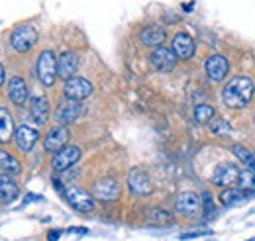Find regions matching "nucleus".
<instances>
[{"label": "nucleus", "instance_id": "nucleus-1", "mask_svg": "<svg viewBox=\"0 0 255 241\" xmlns=\"http://www.w3.org/2000/svg\"><path fill=\"white\" fill-rule=\"evenodd\" d=\"M255 85L250 77H234L222 91V100L226 106L234 110L246 108L254 98Z\"/></svg>", "mask_w": 255, "mask_h": 241}, {"label": "nucleus", "instance_id": "nucleus-2", "mask_svg": "<svg viewBox=\"0 0 255 241\" xmlns=\"http://www.w3.org/2000/svg\"><path fill=\"white\" fill-rule=\"evenodd\" d=\"M175 210L177 214L185 216V218H196L200 216L202 210H204V202H202V196L196 194V192H181L175 200Z\"/></svg>", "mask_w": 255, "mask_h": 241}, {"label": "nucleus", "instance_id": "nucleus-3", "mask_svg": "<svg viewBox=\"0 0 255 241\" xmlns=\"http://www.w3.org/2000/svg\"><path fill=\"white\" fill-rule=\"evenodd\" d=\"M37 79L43 87H53L57 79V57L49 49L41 51V55L37 57Z\"/></svg>", "mask_w": 255, "mask_h": 241}, {"label": "nucleus", "instance_id": "nucleus-4", "mask_svg": "<svg viewBox=\"0 0 255 241\" xmlns=\"http://www.w3.org/2000/svg\"><path fill=\"white\" fill-rule=\"evenodd\" d=\"M65 198L69 200V204L75 208V210L83 212V214H89V212L95 210V196L93 192H87L85 188H79V186H69L65 188Z\"/></svg>", "mask_w": 255, "mask_h": 241}, {"label": "nucleus", "instance_id": "nucleus-5", "mask_svg": "<svg viewBox=\"0 0 255 241\" xmlns=\"http://www.w3.org/2000/svg\"><path fill=\"white\" fill-rule=\"evenodd\" d=\"M35 43H37V31L33 30L32 26H20L10 35V45L18 53H28Z\"/></svg>", "mask_w": 255, "mask_h": 241}, {"label": "nucleus", "instance_id": "nucleus-6", "mask_svg": "<svg viewBox=\"0 0 255 241\" xmlns=\"http://www.w3.org/2000/svg\"><path fill=\"white\" fill-rule=\"evenodd\" d=\"M95 91L93 83L89 79H83V77H75L71 81H67L63 87V94L67 100H77V102H83L85 98H89Z\"/></svg>", "mask_w": 255, "mask_h": 241}, {"label": "nucleus", "instance_id": "nucleus-7", "mask_svg": "<svg viewBox=\"0 0 255 241\" xmlns=\"http://www.w3.org/2000/svg\"><path fill=\"white\" fill-rule=\"evenodd\" d=\"M177 61H179L177 53H175L173 49L165 47V45L155 47V49L151 51V55H149L151 67H153L155 71H159V73H171V71L177 67Z\"/></svg>", "mask_w": 255, "mask_h": 241}, {"label": "nucleus", "instance_id": "nucleus-8", "mask_svg": "<svg viewBox=\"0 0 255 241\" xmlns=\"http://www.w3.org/2000/svg\"><path fill=\"white\" fill-rule=\"evenodd\" d=\"M128 186H129V192L133 196H147L153 190L149 175L143 169H129V173H128Z\"/></svg>", "mask_w": 255, "mask_h": 241}, {"label": "nucleus", "instance_id": "nucleus-9", "mask_svg": "<svg viewBox=\"0 0 255 241\" xmlns=\"http://www.w3.org/2000/svg\"><path fill=\"white\" fill-rule=\"evenodd\" d=\"M120 194H122V188H120L118 181L112 179V177L100 179L93 186V196L98 198V200H102V202H112V200L120 198Z\"/></svg>", "mask_w": 255, "mask_h": 241}, {"label": "nucleus", "instance_id": "nucleus-10", "mask_svg": "<svg viewBox=\"0 0 255 241\" xmlns=\"http://www.w3.org/2000/svg\"><path fill=\"white\" fill-rule=\"evenodd\" d=\"M85 112V108L81 106V102H77V100H65L63 104H59V108L55 110V116H53V120L57 125H69V123H73L75 120H79V116Z\"/></svg>", "mask_w": 255, "mask_h": 241}, {"label": "nucleus", "instance_id": "nucleus-11", "mask_svg": "<svg viewBox=\"0 0 255 241\" xmlns=\"http://www.w3.org/2000/svg\"><path fill=\"white\" fill-rule=\"evenodd\" d=\"M81 159V147L77 145H67L61 151H57L51 159V167L57 171V173H63L67 169H71L77 161Z\"/></svg>", "mask_w": 255, "mask_h": 241}, {"label": "nucleus", "instance_id": "nucleus-12", "mask_svg": "<svg viewBox=\"0 0 255 241\" xmlns=\"http://www.w3.org/2000/svg\"><path fill=\"white\" fill-rule=\"evenodd\" d=\"M240 169L234 165V163H220L216 169H214V173H212V179L210 181L214 182L216 186H232V184H236V182L240 181Z\"/></svg>", "mask_w": 255, "mask_h": 241}, {"label": "nucleus", "instance_id": "nucleus-13", "mask_svg": "<svg viewBox=\"0 0 255 241\" xmlns=\"http://www.w3.org/2000/svg\"><path fill=\"white\" fill-rule=\"evenodd\" d=\"M204 71L208 75L210 81L214 83H222L230 71V61L226 59L224 55H210L206 63H204Z\"/></svg>", "mask_w": 255, "mask_h": 241}, {"label": "nucleus", "instance_id": "nucleus-14", "mask_svg": "<svg viewBox=\"0 0 255 241\" xmlns=\"http://www.w3.org/2000/svg\"><path fill=\"white\" fill-rule=\"evenodd\" d=\"M77 71H79V55L75 51L61 53L59 59H57V77L63 79L65 83H67V81L75 79Z\"/></svg>", "mask_w": 255, "mask_h": 241}, {"label": "nucleus", "instance_id": "nucleus-15", "mask_svg": "<svg viewBox=\"0 0 255 241\" xmlns=\"http://www.w3.org/2000/svg\"><path fill=\"white\" fill-rule=\"evenodd\" d=\"M67 141H69V129L65 125H55L47 133V137L43 141V147H45L47 153H57L63 147H67Z\"/></svg>", "mask_w": 255, "mask_h": 241}, {"label": "nucleus", "instance_id": "nucleus-16", "mask_svg": "<svg viewBox=\"0 0 255 241\" xmlns=\"http://www.w3.org/2000/svg\"><path fill=\"white\" fill-rule=\"evenodd\" d=\"M8 98L16 104V106H24L30 98V91H28V85L22 77H12L10 83H8Z\"/></svg>", "mask_w": 255, "mask_h": 241}, {"label": "nucleus", "instance_id": "nucleus-17", "mask_svg": "<svg viewBox=\"0 0 255 241\" xmlns=\"http://www.w3.org/2000/svg\"><path fill=\"white\" fill-rule=\"evenodd\" d=\"M171 49L177 53V57H179V59L187 61L194 55L196 45H194V39H192L189 33L181 31V33H177V35L173 37V47H171Z\"/></svg>", "mask_w": 255, "mask_h": 241}, {"label": "nucleus", "instance_id": "nucleus-18", "mask_svg": "<svg viewBox=\"0 0 255 241\" xmlns=\"http://www.w3.org/2000/svg\"><path fill=\"white\" fill-rule=\"evenodd\" d=\"M30 112H32V118L35 120L37 125H45L47 120H49V102L45 96H35L30 100Z\"/></svg>", "mask_w": 255, "mask_h": 241}, {"label": "nucleus", "instance_id": "nucleus-19", "mask_svg": "<svg viewBox=\"0 0 255 241\" xmlns=\"http://www.w3.org/2000/svg\"><path fill=\"white\" fill-rule=\"evenodd\" d=\"M37 131L30 127V125H20L18 129H16V135H14V139H16V143H18V147L20 151H24V153H30L32 147L35 145V141H37Z\"/></svg>", "mask_w": 255, "mask_h": 241}, {"label": "nucleus", "instance_id": "nucleus-20", "mask_svg": "<svg viewBox=\"0 0 255 241\" xmlns=\"http://www.w3.org/2000/svg\"><path fill=\"white\" fill-rule=\"evenodd\" d=\"M167 33L159 26H147L139 31V41L145 45V47H161V43L165 41Z\"/></svg>", "mask_w": 255, "mask_h": 241}, {"label": "nucleus", "instance_id": "nucleus-21", "mask_svg": "<svg viewBox=\"0 0 255 241\" xmlns=\"http://www.w3.org/2000/svg\"><path fill=\"white\" fill-rule=\"evenodd\" d=\"M0 198H2V204L6 206V204H12L18 196H20V190H18V186H16V182L12 181V177H6V175H2V179H0Z\"/></svg>", "mask_w": 255, "mask_h": 241}, {"label": "nucleus", "instance_id": "nucleus-22", "mask_svg": "<svg viewBox=\"0 0 255 241\" xmlns=\"http://www.w3.org/2000/svg\"><path fill=\"white\" fill-rule=\"evenodd\" d=\"M0 171H2V175H6V177H16V175L22 171V167H20V163H18L16 157H12V155H8L6 151H2V153H0Z\"/></svg>", "mask_w": 255, "mask_h": 241}, {"label": "nucleus", "instance_id": "nucleus-23", "mask_svg": "<svg viewBox=\"0 0 255 241\" xmlns=\"http://www.w3.org/2000/svg\"><path fill=\"white\" fill-rule=\"evenodd\" d=\"M12 135H16L12 118H10V114H8L6 108H0V141L2 143H8Z\"/></svg>", "mask_w": 255, "mask_h": 241}, {"label": "nucleus", "instance_id": "nucleus-24", "mask_svg": "<svg viewBox=\"0 0 255 241\" xmlns=\"http://www.w3.org/2000/svg\"><path fill=\"white\" fill-rule=\"evenodd\" d=\"M244 200H246V190H242V188H232L230 186L220 194V202L224 206H238Z\"/></svg>", "mask_w": 255, "mask_h": 241}, {"label": "nucleus", "instance_id": "nucleus-25", "mask_svg": "<svg viewBox=\"0 0 255 241\" xmlns=\"http://www.w3.org/2000/svg\"><path fill=\"white\" fill-rule=\"evenodd\" d=\"M214 116H216V112L208 104H198L194 108V121L196 123H210V121L214 120Z\"/></svg>", "mask_w": 255, "mask_h": 241}, {"label": "nucleus", "instance_id": "nucleus-26", "mask_svg": "<svg viewBox=\"0 0 255 241\" xmlns=\"http://www.w3.org/2000/svg\"><path fill=\"white\" fill-rule=\"evenodd\" d=\"M147 222L151 226H167V224H173V218L161 208H153L147 216Z\"/></svg>", "mask_w": 255, "mask_h": 241}, {"label": "nucleus", "instance_id": "nucleus-27", "mask_svg": "<svg viewBox=\"0 0 255 241\" xmlns=\"http://www.w3.org/2000/svg\"><path fill=\"white\" fill-rule=\"evenodd\" d=\"M240 188L242 190H255V169H244L242 173H240Z\"/></svg>", "mask_w": 255, "mask_h": 241}, {"label": "nucleus", "instance_id": "nucleus-28", "mask_svg": "<svg viewBox=\"0 0 255 241\" xmlns=\"http://www.w3.org/2000/svg\"><path fill=\"white\" fill-rule=\"evenodd\" d=\"M210 131L214 135H226V133L232 131V125L226 120H222V118H214V120L210 121Z\"/></svg>", "mask_w": 255, "mask_h": 241}, {"label": "nucleus", "instance_id": "nucleus-29", "mask_svg": "<svg viewBox=\"0 0 255 241\" xmlns=\"http://www.w3.org/2000/svg\"><path fill=\"white\" fill-rule=\"evenodd\" d=\"M234 153L238 155V159H242L244 163H248L250 169H254V153H250L244 145H234Z\"/></svg>", "mask_w": 255, "mask_h": 241}, {"label": "nucleus", "instance_id": "nucleus-30", "mask_svg": "<svg viewBox=\"0 0 255 241\" xmlns=\"http://www.w3.org/2000/svg\"><path fill=\"white\" fill-rule=\"evenodd\" d=\"M202 236H212L210 230H194V232H187V234H181L179 240L187 241V240H194V238H202Z\"/></svg>", "mask_w": 255, "mask_h": 241}, {"label": "nucleus", "instance_id": "nucleus-31", "mask_svg": "<svg viewBox=\"0 0 255 241\" xmlns=\"http://www.w3.org/2000/svg\"><path fill=\"white\" fill-rule=\"evenodd\" d=\"M202 202H204V210L208 212V214L214 210V206H212V200H210V194H208V192H204V194H202Z\"/></svg>", "mask_w": 255, "mask_h": 241}, {"label": "nucleus", "instance_id": "nucleus-32", "mask_svg": "<svg viewBox=\"0 0 255 241\" xmlns=\"http://www.w3.org/2000/svg\"><path fill=\"white\" fill-rule=\"evenodd\" d=\"M59 238H61V232H59V230H51V232L47 234V240L49 241H57Z\"/></svg>", "mask_w": 255, "mask_h": 241}, {"label": "nucleus", "instance_id": "nucleus-33", "mask_svg": "<svg viewBox=\"0 0 255 241\" xmlns=\"http://www.w3.org/2000/svg\"><path fill=\"white\" fill-rule=\"evenodd\" d=\"M2 85H8V81H6V67H2Z\"/></svg>", "mask_w": 255, "mask_h": 241}, {"label": "nucleus", "instance_id": "nucleus-34", "mask_svg": "<svg viewBox=\"0 0 255 241\" xmlns=\"http://www.w3.org/2000/svg\"><path fill=\"white\" fill-rule=\"evenodd\" d=\"M254 169H255V153H254Z\"/></svg>", "mask_w": 255, "mask_h": 241}, {"label": "nucleus", "instance_id": "nucleus-35", "mask_svg": "<svg viewBox=\"0 0 255 241\" xmlns=\"http://www.w3.org/2000/svg\"><path fill=\"white\" fill-rule=\"evenodd\" d=\"M250 241H255V240H250Z\"/></svg>", "mask_w": 255, "mask_h": 241}]
</instances>
